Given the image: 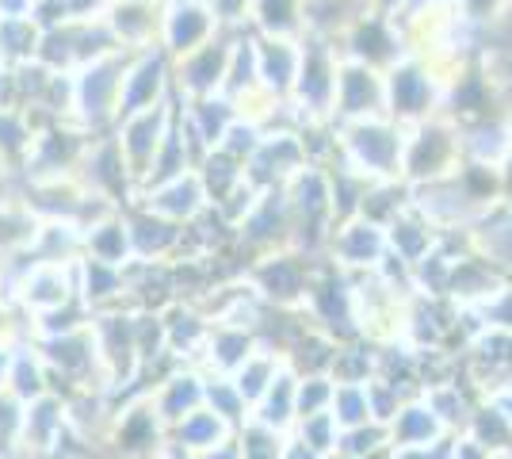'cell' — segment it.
<instances>
[{"label": "cell", "instance_id": "obj_1", "mask_svg": "<svg viewBox=\"0 0 512 459\" xmlns=\"http://www.w3.org/2000/svg\"><path fill=\"white\" fill-rule=\"evenodd\" d=\"M402 150H406V127H398L386 115L360 119V123H337L341 165L363 176L367 184L402 180Z\"/></svg>", "mask_w": 512, "mask_h": 459}, {"label": "cell", "instance_id": "obj_2", "mask_svg": "<svg viewBox=\"0 0 512 459\" xmlns=\"http://www.w3.org/2000/svg\"><path fill=\"white\" fill-rule=\"evenodd\" d=\"M130 54H107L81 66L73 77V127L85 134H111L119 123V96H123V77H127Z\"/></svg>", "mask_w": 512, "mask_h": 459}, {"label": "cell", "instance_id": "obj_3", "mask_svg": "<svg viewBox=\"0 0 512 459\" xmlns=\"http://www.w3.org/2000/svg\"><path fill=\"white\" fill-rule=\"evenodd\" d=\"M337 69H341V50L333 39L306 31L302 39L299 77L291 88V115L295 123H333V100H337Z\"/></svg>", "mask_w": 512, "mask_h": 459}, {"label": "cell", "instance_id": "obj_4", "mask_svg": "<svg viewBox=\"0 0 512 459\" xmlns=\"http://www.w3.org/2000/svg\"><path fill=\"white\" fill-rule=\"evenodd\" d=\"M463 165V142H459V127L436 115L428 123L406 127V150H402V180L409 188H425L451 176Z\"/></svg>", "mask_w": 512, "mask_h": 459}, {"label": "cell", "instance_id": "obj_5", "mask_svg": "<svg viewBox=\"0 0 512 459\" xmlns=\"http://www.w3.org/2000/svg\"><path fill=\"white\" fill-rule=\"evenodd\" d=\"M386 85V119L398 127H417L444 111V81L432 73L425 58L406 54L398 66L383 73Z\"/></svg>", "mask_w": 512, "mask_h": 459}, {"label": "cell", "instance_id": "obj_6", "mask_svg": "<svg viewBox=\"0 0 512 459\" xmlns=\"http://www.w3.org/2000/svg\"><path fill=\"white\" fill-rule=\"evenodd\" d=\"M333 43H337L344 62H360V66L379 69V73H386V69L398 66L406 58V39H402L398 20L375 16V12L356 16Z\"/></svg>", "mask_w": 512, "mask_h": 459}, {"label": "cell", "instance_id": "obj_7", "mask_svg": "<svg viewBox=\"0 0 512 459\" xmlns=\"http://www.w3.org/2000/svg\"><path fill=\"white\" fill-rule=\"evenodd\" d=\"M172 115H176V100L161 104V108L127 115V119L115 123L111 138H115V146L123 153V165H127L134 188H142V180L150 176L153 157H157V150H161V142H165V134L172 127Z\"/></svg>", "mask_w": 512, "mask_h": 459}, {"label": "cell", "instance_id": "obj_8", "mask_svg": "<svg viewBox=\"0 0 512 459\" xmlns=\"http://www.w3.org/2000/svg\"><path fill=\"white\" fill-rule=\"evenodd\" d=\"M306 165L310 161L302 150L299 127H276V131H264L256 153L245 161V180L256 192H276V188H287Z\"/></svg>", "mask_w": 512, "mask_h": 459}, {"label": "cell", "instance_id": "obj_9", "mask_svg": "<svg viewBox=\"0 0 512 459\" xmlns=\"http://www.w3.org/2000/svg\"><path fill=\"white\" fill-rule=\"evenodd\" d=\"M230 31H222L218 39L199 46L195 54L172 62V100L188 104V100H207V96H222V81H226V66H230V50H234Z\"/></svg>", "mask_w": 512, "mask_h": 459}, {"label": "cell", "instance_id": "obj_10", "mask_svg": "<svg viewBox=\"0 0 512 459\" xmlns=\"http://www.w3.org/2000/svg\"><path fill=\"white\" fill-rule=\"evenodd\" d=\"M172 100V58L153 46L142 54H130L127 77H123V96H119V119L138 115V111L161 108Z\"/></svg>", "mask_w": 512, "mask_h": 459}, {"label": "cell", "instance_id": "obj_11", "mask_svg": "<svg viewBox=\"0 0 512 459\" xmlns=\"http://www.w3.org/2000/svg\"><path fill=\"white\" fill-rule=\"evenodd\" d=\"M222 35V27L214 23L211 8L203 0H165L161 8V50L172 62L195 54L199 46H207L211 39Z\"/></svg>", "mask_w": 512, "mask_h": 459}, {"label": "cell", "instance_id": "obj_12", "mask_svg": "<svg viewBox=\"0 0 512 459\" xmlns=\"http://www.w3.org/2000/svg\"><path fill=\"white\" fill-rule=\"evenodd\" d=\"M386 115V85L379 69L360 62H344L337 69V100H333V123H360Z\"/></svg>", "mask_w": 512, "mask_h": 459}, {"label": "cell", "instance_id": "obj_13", "mask_svg": "<svg viewBox=\"0 0 512 459\" xmlns=\"http://www.w3.org/2000/svg\"><path fill=\"white\" fill-rule=\"evenodd\" d=\"M16 303H23L31 314H54V310H62L69 303V295L77 291V276H73V264L62 268V264H35L27 261L20 276H16Z\"/></svg>", "mask_w": 512, "mask_h": 459}, {"label": "cell", "instance_id": "obj_14", "mask_svg": "<svg viewBox=\"0 0 512 459\" xmlns=\"http://www.w3.org/2000/svg\"><path fill=\"white\" fill-rule=\"evenodd\" d=\"M161 8L165 4H142V0H111L100 16L119 50L142 54L161 43Z\"/></svg>", "mask_w": 512, "mask_h": 459}, {"label": "cell", "instance_id": "obj_15", "mask_svg": "<svg viewBox=\"0 0 512 459\" xmlns=\"http://www.w3.org/2000/svg\"><path fill=\"white\" fill-rule=\"evenodd\" d=\"M329 249L344 268H379L390 257V245H386V226L363 219H344L333 226L329 234Z\"/></svg>", "mask_w": 512, "mask_h": 459}, {"label": "cell", "instance_id": "obj_16", "mask_svg": "<svg viewBox=\"0 0 512 459\" xmlns=\"http://www.w3.org/2000/svg\"><path fill=\"white\" fill-rule=\"evenodd\" d=\"M234 234L241 241H253L260 249H283L291 245V234H295V222H291V207L283 199V188L276 192H260L256 203L249 207V215L237 222Z\"/></svg>", "mask_w": 512, "mask_h": 459}, {"label": "cell", "instance_id": "obj_17", "mask_svg": "<svg viewBox=\"0 0 512 459\" xmlns=\"http://www.w3.org/2000/svg\"><path fill=\"white\" fill-rule=\"evenodd\" d=\"M138 203L150 207L153 215H161V219L172 222V226H180V230L211 207V203H207V192H203V184H199L195 173H184V176H176V180H169V184H161V188H153V192H142Z\"/></svg>", "mask_w": 512, "mask_h": 459}, {"label": "cell", "instance_id": "obj_18", "mask_svg": "<svg viewBox=\"0 0 512 459\" xmlns=\"http://www.w3.org/2000/svg\"><path fill=\"white\" fill-rule=\"evenodd\" d=\"M302 62V39H256V73H260V88L272 92L276 100H291V88L299 77Z\"/></svg>", "mask_w": 512, "mask_h": 459}, {"label": "cell", "instance_id": "obj_19", "mask_svg": "<svg viewBox=\"0 0 512 459\" xmlns=\"http://www.w3.org/2000/svg\"><path fill=\"white\" fill-rule=\"evenodd\" d=\"M180 108V119L184 127L199 142V150L211 153L222 146L226 131L237 123V108L226 100V96H207V100H188V104H176Z\"/></svg>", "mask_w": 512, "mask_h": 459}, {"label": "cell", "instance_id": "obj_20", "mask_svg": "<svg viewBox=\"0 0 512 459\" xmlns=\"http://www.w3.org/2000/svg\"><path fill=\"white\" fill-rule=\"evenodd\" d=\"M440 230L432 226V222L409 203L406 211L398 215V219L386 226V245H390V257L394 261H406V264H417V261H425L428 253L440 245Z\"/></svg>", "mask_w": 512, "mask_h": 459}, {"label": "cell", "instance_id": "obj_21", "mask_svg": "<svg viewBox=\"0 0 512 459\" xmlns=\"http://www.w3.org/2000/svg\"><path fill=\"white\" fill-rule=\"evenodd\" d=\"M249 31L256 39H306V0H253Z\"/></svg>", "mask_w": 512, "mask_h": 459}, {"label": "cell", "instance_id": "obj_22", "mask_svg": "<svg viewBox=\"0 0 512 459\" xmlns=\"http://www.w3.org/2000/svg\"><path fill=\"white\" fill-rule=\"evenodd\" d=\"M195 176H199V184H203V192H207L211 211H222L234 196H241L245 188H253V184L245 180V165L222 150L203 153V161L195 165Z\"/></svg>", "mask_w": 512, "mask_h": 459}, {"label": "cell", "instance_id": "obj_23", "mask_svg": "<svg viewBox=\"0 0 512 459\" xmlns=\"http://www.w3.org/2000/svg\"><path fill=\"white\" fill-rule=\"evenodd\" d=\"M81 238H85L88 261L111 264V268H127L134 261V245H130V230L123 211H111L100 222H92Z\"/></svg>", "mask_w": 512, "mask_h": 459}, {"label": "cell", "instance_id": "obj_24", "mask_svg": "<svg viewBox=\"0 0 512 459\" xmlns=\"http://www.w3.org/2000/svg\"><path fill=\"white\" fill-rule=\"evenodd\" d=\"M509 4L512 0H451L455 16L467 23V27H474V31H486L497 20H505L509 16Z\"/></svg>", "mask_w": 512, "mask_h": 459}, {"label": "cell", "instance_id": "obj_25", "mask_svg": "<svg viewBox=\"0 0 512 459\" xmlns=\"http://www.w3.org/2000/svg\"><path fill=\"white\" fill-rule=\"evenodd\" d=\"M260 138H264V131H260L256 123H245V119H237L234 127L226 131V138H222V146H218V150L230 153L234 161H241V165H245V161H249V157L256 153V146H260Z\"/></svg>", "mask_w": 512, "mask_h": 459}, {"label": "cell", "instance_id": "obj_26", "mask_svg": "<svg viewBox=\"0 0 512 459\" xmlns=\"http://www.w3.org/2000/svg\"><path fill=\"white\" fill-rule=\"evenodd\" d=\"M20 199V169L0 153V203Z\"/></svg>", "mask_w": 512, "mask_h": 459}, {"label": "cell", "instance_id": "obj_27", "mask_svg": "<svg viewBox=\"0 0 512 459\" xmlns=\"http://www.w3.org/2000/svg\"><path fill=\"white\" fill-rule=\"evenodd\" d=\"M363 4H367V12H375V16H390V20H398L413 0H363Z\"/></svg>", "mask_w": 512, "mask_h": 459}, {"label": "cell", "instance_id": "obj_28", "mask_svg": "<svg viewBox=\"0 0 512 459\" xmlns=\"http://www.w3.org/2000/svg\"><path fill=\"white\" fill-rule=\"evenodd\" d=\"M4 276H8V257L0 253V291H4Z\"/></svg>", "mask_w": 512, "mask_h": 459}, {"label": "cell", "instance_id": "obj_29", "mask_svg": "<svg viewBox=\"0 0 512 459\" xmlns=\"http://www.w3.org/2000/svg\"><path fill=\"white\" fill-rule=\"evenodd\" d=\"M142 4H165V0H142Z\"/></svg>", "mask_w": 512, "mask_h": 459}, {"label": "cell", "instance_id": "obj_30", "mask_svg": "<svg viewBox=\"0 0 512 459\" xmlns=\"http://www.w3.org/2000/svg\"><path fill=\"white\" fill-rule=\"evenodd\" d=\"M31 4H43V0H31Z\"/></svg>", "mask_w": 512, "mask_h": 459}]
</instances>
